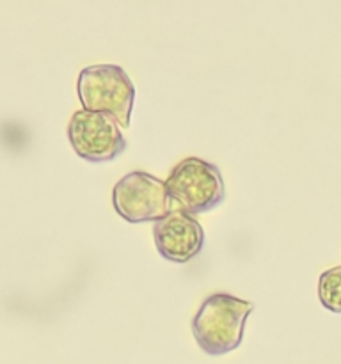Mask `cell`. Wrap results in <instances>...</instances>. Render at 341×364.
Returning <instances> with one entry per match:
<instances>
[{
    "label": "cell",
    "instance_id": "obj_6",
    "mask_svg": "<svg viewBox=\"0 0 341 364\" xmlns=\"http://www.w3.org/2000/svg\"><path fill=\"white\" fill-rule=\"evenodd\" d=\"M156 251L173 263L194 259L205 245V231L194 215L183 210H173L153 226Z\"/></svg>",
    "mask_w": 341,
    "mask_h": 364
},
{
    "label": "cell",
    "instance_id": "obj_5",
    "mask_svg": "<svg viewBox=\"0 0 341 364\" xmlns=\"http://www.w3.org/2000/svg\"><path fill=\"white\" fill-rule=\"evenodd\" d=\"M67 139L80 159L109 162L126 149L119 123L112 116L91 110H77L67 124Z\"/></svg>",
    "mask_w": 341,
    "mask_h": 364
},
{
    "label": "cell",
    "instance_id": "obj_1",
    "mask_svg": "<svg viewBox=\"0 0 341 364\" xmlns=\"http://www.w3.org/2000/svg\"><path fill=\"white\" fill-rule=\"evenodd\" d=\"M254 311V304L229 294L206 297L192 320V334L199 348L208 355H224L240 347L245 320Z\"/></svg>",
    "mask_w": 341,
    "mask_h": 364
},
{
    "label": "cell",
    "instance_id": "obj_7",
    "mask_svg": "<svg viewBox=\"0 0 341 364\" xmlns=\"http://www.w3.org/2000/svg\"><path fill=\"white\" fill-rule=\"evenodd\" d=\"M318 299L327 311L341 313V265L320 276Z\"/></svg>",
    "mask_w": 341,
    "mask_h": 364
},
{
    "label": "cell",
    "instance_id": "obj_3",
    "mask_svg": "<svg viewBox=\"0 0 341 364\" xmlns=\"http://www.w3.org/2000/svg\"><path fill=\"white\" fill-rule=\"evenodd\" d=\"M166 185L173 203L190 215L212 212L226 196L219 167L197 156L181 160L170 171Z\"/></svg>",
    "mask_w": 341,
    "mask_h": 364
},
{
    "label": "cell",
    "instance_id": "obj_4",
    "mask_svg": "<svg viewBox=\"0 0 341 364\" xmlns=\"http://www.w3.org/2000/svg\"><path fill=\"white\" fill-rule=\"evenodd\" d=\"M112 205L117 215L131 224L156 223L173 212L166 181L144 171L128 173L114 185Z\"/></svg>",
    "mask_w": 341,
    "mask_h": 364
},
{
    "label": "cell",
    "instance_id": "obj_2",
    "mask_svg": "<svg viewBox=\"0 0 341 364\" xmlns=\"http://www.w3.org/2000/svg\"><path fill=\"white\" fill-rule=\"evenodd\" d=\"M77 92L84 110L109 114L119 127H130L135 87L123 68L116 64L84 68L78 75Z\"/></svg>",
    "mask_w": 341,
    "mask_h": 364
}]
</instances>
